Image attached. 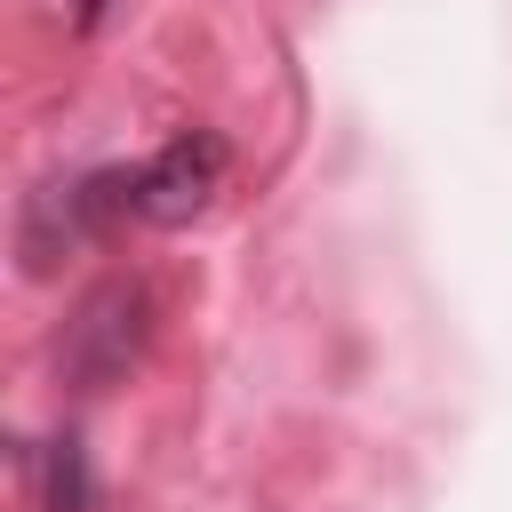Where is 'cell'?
<instances>
[{
  "instance_id": "obj_2",
  "label": "cell",
  "mask_w": 512,
  "mask_h": 512,
  "mask_svg": "<svg viewBox=\"0 0 512 512\" xmlns=\"http://www.w3.org/2000/svg\"><path fill=\"white\" fill-rule=\"evenodd\" d=\"M48 512H88V472H80V448L72 440L48 448Z\"/></svg>"
},
{
  "instance_id": "obj_1",
  "label": "cell",
  "mask_w": 512,
  "mask_h": 512,
  "mask_svg": "<svg viewBox=\"0 0 512 512\" xmlns=\"http://www.w3.org/2000/svg\"><path fill=\"white\" fill-rule=\"evenodd\" d=\"M216 176H224V144H216V136H184V144H168L152 168L128 176V208L152 216V224H184V216L216 192Z\"/></svg>"
},
{
  "instance_id": "obj_3",
  "label": "cell",
  "mask_w": 512,
  "mask_h": 512,
  "mask_svg": "<svg viewBox=\"0 0 512 512\" xmlns=\"http://www.w3.org/2000/svg\"><path fill=\"white\" fill-rule=\"evenodd\" d=\"M72 16H80V24H96V16H104V0H72Z\"/></svg>"
}]
</instances>
